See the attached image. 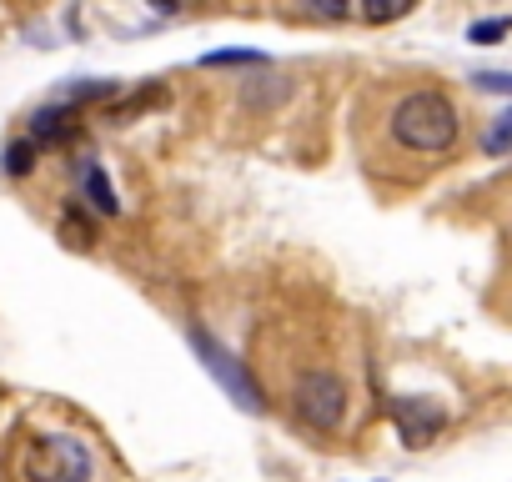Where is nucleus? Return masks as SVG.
Masks as SVG:
<instances>
[{"instance_id":"1","label":"nucleus","mask_w":512,"mask_h":482,"mask_svg":"<svg viewBox=\"0 0 512 482\" xmlns=\"http://www.w3.org/2000/svg\"><path fill=\"white\" fill-rule=\"evenodd\" d=\"M387 131H392L397 146L422 151V156H437V151H452L462 121H457V106H452L442 91H427V86H422V91H407V96L392 106Z\"/></svg>"},{"instance_id":"2","label":"nucleus","mask_w":512,"mask_h":482,"mask_svg":"<svg viewBox=\"0 0 512 482\" xmlns=\"http://www.w3.org/2000/svg\"><path fill=\"white\" fill-rule=\"evenodd\" d=\"M96 457L76 432H41L26 447V482H91Z\"/></svg>"},{"instance_id":"3","label":"nucleus","mask_w":512,"mask_h":482,"mask_svg":"<svg viewBox=\"0 0 512 482\" xmlns=\"http://www.w3.org/2000/svg\"><path fill=\"white\" fill-rule=\"evenodd\" d=\"M186 342H191L196 362L216 377V387H221V392H226V397H231L241 412H251V417H262V412H267L262 387H256V377L246 372V362H241L236 352H226V347H221V342H216L206 327H191V332H186Z\"/></svg>"},{"instance_id":"4","label":"nucleus","mask_w":512,"mask_h":482,"mask_svg":"<svg viewBox=\"0 0 512 482\" xmlns=\"http://www.w3.org/2000/svg\"><path fill=\"white\" fill-rule=\"evenodd\" d=\"M347 402H352V392L332 367H307L292 387V412L312 432H337L347 422Z\"/></svg>"},{"instance_id":"5","label":"nucleus","mask_w":512,"mask_h":482,"mask_svg":"<svg viewBox=\"0 0 512 482\" xmlns=\"http://www.w3.org/2000/svg\"><path fill=\"white\" fill-rule=\"evenodd\" d=\"M392 422H397L407 447H427L447 427V412L432 397H392Z\"/></svg>"},{"instance_id":"6","label":"nucleus","mask_w":512,"mask_h":482,"mask_svg":"<svg viewBox=\"0 0 512 482\" xmlns=\"http://www.w3.org/2000/svg\"><path fill=\"white\" fill-rule=\"evenodd\" d=\"M76 131H81V111L66 106V101H51V106H41V111L31 116V136H26V141L41 151V146H66Z\"/></svg>"},{"instance_id":"7","label":"nucleus","mask_w":512,"mask_h":482,"mask_svg":"<svg viewBox=\"0 0 512 482\" xmlns=\"http://www.w3.org/2000/svg\"><path fill=\"white\" fill-rule=\"evenodd\" d=\"M81 196H86L101 216H116V211H121V201H116V191H111L101 161H86V166H81Z\"/></svg>"},{"instance_id":"8","label":"nucleus","mask_w":512,"mask_h":482,"mask_svg":"<svg viewBox=\"0 0 512 482\" xmlns=\"http://www.w3.org/2000/svg\"><path fill=\"white\" fill-rule=\"evenodd\" d=\"M267 86L256 91V86H241V101L246 106H256V111H267V106H277V101H287L292 96V81H282V76H262Z\"/></svg>"},{"instance_id":"9","label":"nucleus","mask_w":512,"mask_h":482,"mask_svg":"<svg viewBox=\"0 0 512 482\" xmlns=\"http://www.w3.org/2000/svg\"><path fill=\"white\" fill-rule=\"evenodd\" d=\"M111 96H121L116 81H81V86H66V91H61V101L76 106V111H81L86 101H111Z\"/></svg>"},{"instance_id":"10","label":"nucleus","mask_w":512,"mask_h":482,"mask_svg":"<svg viewBox=\"0 0 512 482\" xmlns=\"http://www.w3.org/2000/svg\"><path fill=\"white\" fill-rule=\"evenodd\" d=\"M482 151H487V156H507V151H512V106L492 116V126H487V136H482Z\"/></svg>"},{"instance_id":"11","label":"nucleus","mask_w":512,"mask_h":482,"mask_svg":"<svg viewBox=\"0 0 512 482\" xmlns=\"http://www.w3.org/2000/svg\"><path fill=\"white\" fill-rule=\"evenodd\" d=\"M412 6H417V0H362V21L367 26H387V21L407 16Z\"/></svg>"},{"instance_id":"12","label":"nucleus","mask_w":512,"mask_h":482,"mask_svg":"<svg viewBox=\"0 0 512 482\" xmlns=\"http://www.w3.org/2000/svg\"><path fill=\"white\" fill-rule=\"evenodd\" d=\"M166 91L151 81V86H141L136 96H126V101H111V121H126V116H136V111H146V106H156Z\"/></svg>"},{"instance_id":"13","label":"nucleus","mask_w":512,"mask_h":482,"mask_svg":"<svg viewBox=\"0 0 512 482\" xmlns=\"http://www.w3.org/2000/svg\"><path fill=\"white\" fill-rule=\"evenodd\" d=\"M507 31H512V21H507V16H492V21H472V26H467V41H472V46H497Z\"/></svg>"},{"instance_id":"14","label":"nucleus","mask_w":512,"mask_h":482,"mask_svg":"<svg viewBox=\"0 0 512 482\" xmlns=\"http://www.w3.org/2000/svg\"><path fill=\"white\" fill-rule=\"evenodd\" d=\"M201 66L206 71H221V66H267V56L262 51H211V56H201Z\"/></svg>"},{"instance_id":"15","label":"nucleus","mask_w":512,"mask_h":482,"mask_svg":"<svg viewBox=\"0 0 512 482\" xmlns=\"http://www.w3.org/2000/svg\"><path fill=\"white\" fill-rule=\"evenodd\" d=\"M36 146L31 141H11L6 146V176H31V166H36Z\"/></svg>"},{"instance_id":"16","label":"nucleus","mask_w":512,"mask_h":482,"mask_svg":"<svg viewBox=\"0 0 512 482\" xmlns=\"http://www.w3.org/2000/svg\"><path fill=\"white\" fill-rule=\"evenodd\" d=\"M477 91H497V96H512V71H477L472 76Z\"/></svg>"},{"instance_id":"17","label":"nucleus","mask_w":512,"mask_h":482,"mask_svg":"<svg viewBox=\"0 0 512 482\" xmlns=\"http://www.w3.org/2000/svg\"><path fill=\"white\" fill-rule=\"evenodd\" d=\"M307 11H312V16H322V21H342L352 6H347V0H307Z\"/></svg>"},{"instance_id":"18","label":"nucleus","mask_w":512,"mask_h":482,"mask_svg":"<svg viewBox=\"0 0 512 482\" xmlns=\"http://www.w3.org/2000/svg\"><path fill=\"white\" fill-rule=\"evenodd\" d=\"M151 6H156V11H166V16H176V11H181V0H151Z\"/></svg>"}]
</instances>
